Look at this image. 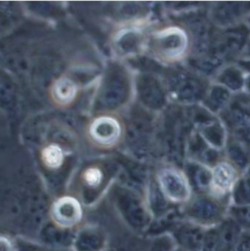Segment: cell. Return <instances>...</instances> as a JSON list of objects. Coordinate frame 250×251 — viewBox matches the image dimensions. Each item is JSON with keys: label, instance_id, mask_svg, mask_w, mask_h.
Instances as JSON below:
<instances>
[{"label": "cell", "instance_id": "27", "mask_svg": "<svg viewBox=\"0 0 250 251\" xmlns=\"http://www.w3.org/2000/svg\"><path fill=\"white\" fill-rule=\"evenodd\" d=\"M234 251H250V232L244 230Z\"/></svg>", "mask_w": 250, "mask_h": 251}, {"label": "cell", "instance_id": "22", "mask_svg": "<svg viewBox=\"0 0 250 251\" xmlns=\"http://www.w3.org/2000/svg\"><path fill=\"white\" fill-rule=\"evenodd\" d=\"M14 239L16 243L17 251H73L72 250H59V249L51 248L37 242L34 239H30L23 236H18V237H15Z\"/></svg>", "mask_w": 250, "mask_h": 251}, {"label": "cell", "instance_id": "6", "mask_svg": "<svg viewBox=\"0 0 250 251\" xmlns=\"http://www.w3.org/2000/svg\"><path fill=\"white\" fill-rule=\"evenodd\" d=\"M225 112L227 124L235 129L239 141L250 143V95L237 97Z\"/></svg>", "mask_w": 250, "mask_h": 251}, {"label": "cell", "instance_id": "3", "mask_svg": "<svg viewBox=\"0 0 250 251\" xmlns=\"http://www.w3.org/2000/svg\"><path fill=\"white\" fill-rule=\"evenodd\" d=\"M188 46L187 34L178 27H168L156 32L151 40L154 54L166 61L180 58Z\"/></svg>", "mask_w": 250, "mask_h": 251}, {"label": "cell", "instance_id": "14", "mask_svg": "<svg viewBox=\"0 0 250 251\" xmlns=\"http://www.w3.org/2000/svg\"><path fill=\"white\" fill-rule=\"evenodd\" d=\"M250 10V3L247 2H224L216 5L213 11L214 21L222 25L236 23Z\"/></svg>", "mask_w": 250, "mask_h": 251}, {"label": "cell", "instance_id": "18", "mask_svg": "<svg viewBox=\"0 0 250 251\" xmlns=\"http://www.w3.org/2000/svg\"><path fill=\"white\" fill-rule=\"evenodd\" d=\"M231 206L250 205V167H249L238 179L231 197Z\"/></svg>", "mask_w": 250, "mask_h": 251}, {"label": "cell", "instance_id": "26", "mask_svg": "<svg viewBox=\"0 0 250 251\" xmlns=\"http://www.w3.org/2000/svg\"><path fill=\"white\" fill-rule=\"evenodd\" d=\"M201 251H223L216 228H211L206 231Z\"/></svg>", "mask_w": 250, "mask_h": 251}, {"label": "cell", "instance_id": "9", "mask_svg": "<svg viewBox=\"0 0 250 251\" xmlns=\"http://www.w3.org/2000/svg\"><path fill=\"white\" fill-rule=\"evenodd\" d=\"M174 80L175 94L184 104H195L203 99L207 92L205 82L190 73H179Z\"/></svg>", "mask_w": 250, "mask_h": 251}, {"label": "cell", "instance_id": "5", "mask_svg": "<svg viewBox=\"0 0 250 251\" xmlns=\"http://www.w3.org/2000/svg\"><path fill=\"white\" fill-rule=\"evenodd\" d=\"M49 219L62 228L76 230L83 219L82 204L74 196L59 197L49 208Z\"/></svg>", "mask_w": 250, "mask_h": 251}, {"label": "cell", "instance_id": "10", "mask_svg": "<svg viewBox=\"0 0 250 251\" xmlns=\"http://www.w3.org/2000/svg\"><path fill=\"white\" fill-rule=\"evenodd\" d=\"M109 237L104 229L95 225L79 227L75 230L73 251H107Z\"/></svg>", "mask_w": 250, "mask_h": 251}, {"label": "cell", "instance_id": "7", "mask_svg": "<svg viewBox=\"0 0 250 251\" xmlns=\"http://www.w3.org/2000/svg\"><path fill=\"white\" fill-rule=\"evenodd\" d=\"M239 177L237 168L232 163H217L211 169L209 194L217 199L230 201L232 191Z\"/></svg>", "mask_w": 250, "mask_h": 251}, {"label": "cell", "instance_id": "15", "mask_svg": "<svg viewBox=\"0 0 250 251\" xmlns=\"http://www.w3.org/2000/svg\"><path fill=\"white\" fill-rule=\"evenodd\" d=\"M193 192L197 194H209L211 183V169L208 166L191 162L187 164L186 173Z\"/></svg>", "mask_w": 250, "mask_h": 251}, {"label": "cell", "instance_id": "29", "mask_svg": "<svg viewBox=\"0 0 250 251\" xmlns=\"http://www.w3.org/2000/svg\"><path fill=\"white\" fill-rule=\"evenodd\" d=\"M245 86L247 87L248 91L250 93V75H249V76H248V78L246 79V84H245Z\"/></svg>", "mask_w": 250, "mask_h": 251}, {"label": "cell", "instance_id": "23", "mask_svg": "<svg viewBox=\"0 0 250 251\" xmlns=\"http://www.w3.org/2000/svg\"><path fill=\"white\" fill-rule=\"evenodd\" d=\"M176 244L169 233H163L150 237L148 251H174Z\"/></svg>", "mask_w": 250, "mask_h": 251}, {"label": "cell", "instance_id": "21", "mask_svg": "<svg viewBox=\"0 0 250 251\" xmlns=\"http://www.w3.org/2000/svg\"><path fill=\"white\" fill-rule=\"evenodd\" d=\"M80 178L83 187L91 191H97L103 185L104 173L99 167L91 166L81 173Z\"/></svg>", "mask_w": 250, "mask_h": 251}, {"label": "cell", "instance_id": "24", "mask_svg": "<svg viewBox=\"0 0 250 251\" xmlns=\"http://www.w3.org/2000/svg\"><path fill=\"white\" fill-rule=\"evenodd\" d=\"M228 153L230 159L234 162L233 165L239 168L245 169L249 164V156L244 147L239 144V142H235L229 145Z\"/></svg>", "mask_w": 250, "mask_h": 251}, {"label": "cell", "instance_id": "4", "mask_svg": "<svg viewBox=\"0 0 250 251\" xmlns=\"http://www.w3.org/2000/svg\"><path fill=\"white\" fill-rule=\"evenodd\" d=\"M89 141L100 149H112L122 140L124 127L120 120L113 116H100L88 126Z\"/></svg>", "mask_w": 250, "mask_h": 251}, {"label": "cell", "instance_id": "19", "mask_svg": "<svg viewBox=\"0 0 250 251\" xmlns=\"http://www.w3.org/2000/svg\"><path fill=\"white\" fill-rule=\"evenodd\" d=\"M220 85L226 87L230 91H240L246 84V79L243 72L235 67H229L223 70L218 76Z\"/></svg>", "mask_w": 250, "mask_h": 251}, {"label": "cell", "instance_id": "28", "mask_svg": "<svg viewBox=\"0 0 250 251\" xmlns=\"http://www.w3.org/2000/svg\"><path fill=\"white\" fill-rule=\"evenodd\" d=\"M0 251H17L15 239L0 234Z\"/></svg>", "mask_w": 250, "mask_h": 251}, {"label": "cell", "instance_id": "16", "mask_svg": "<svg viewBox=\"0 0 250 251\" xmlns=\"http://www.w3.org/2000/svg\"><path fill=\"white\" fill-rule=\"evenodd\" d=\"M198 128L199 134L211 148L218 150L224 147L227 140L226 131L218 121L212 119L205 124L198 126Z\"/></svg>", "mask_w": 250, "mask_h": 251}, {"label": "cell", "instance_id": "1", "mask_svg": "<svg viewBox=\"0 0 250 251\" xmlns=\"http://www.w3.org/2000/svg\"><path fill=\"white\" fill-rule=\"evenodd\" d=\"M231 203L210 194H197L184 205V219L205 229L219 226L228 216Z\"/></svg>", "mask_w": 250, "mask_h": 251}, {"label": "cell", "instance_id": "2", "mask_svg": "<svg viewBox=\"0 0 250 251\" xmlns=\"http://www.w3.org/2000/svg\"><path fill=\"white\" fill-rule=\"evenodd\" d=\"M156 185L171 204L185 205L193 198V189L187 175L175 167L160 169Z\"/></svg>", "mask_w": 250, "mask_h": 251}, {"label": "cell", "instance_id": "25", "mask_svg": "<svg viewBox=\"0 0 250 251\" xmlns=\"http://www.w3.org/2000/svg\"><path fill=\"white\" fill-rule=\"evenodd\" d=\"M229 216L238 222L244 230L250 232V205L230 206Z\"/></svg>", "mask_w": 250, "mask_h": 251}, {"label": "cell", "instance_id": "12", "mask_svg": "<svg viewBox=\"0 0 250 251\" xmlns=\"http://www.w3.org/2000/svg\"><path fill=\"white\" fill-rule=\"evenodd\" d=\"M248 36L249 30L246 27H236L228 30L220 38L214 55L222 60L224 57L236 54L243 48Z\"/></svg>", "mask_w": 250, "mask_h": 251}, {"label": "cell", "instance_id": "20", "mask_svg": "<svg viewBox=\"0 0 250 251\" xmlns=\"http://www.w3.org/2000/svg\"><path fill=\"white\" fill-rule=\"evenodd\" d=\"M40 157L43 166L48 170L59 169L64 163L63 150L57 144H50L44 147Z\"/></svg>", "mask_w": 250, "mask_h": 251}, {"label": "cell", "instance_id": "17", "mask_svg": "<svg viewBox=\"0 0 250 251\" xmlns=\"http://www.w3.org/2000/svg\"><path fill=\"white\" fill-rule=\"evenodd\" d=\"M231 102V92L226 87L217 84L209 88L203 97V104L210 113H219Z\"/></svg>", "mask_w": 250, "mask_h": 251}, {"label": "cell", "instance_id": "13", "mask_svg": "<svg viewBox=\"0 0 250 251\" xmlns=\"http://www.w3.org/2000/svg\"><path fill=\"white\" fill-rule=\"evenodd\" d=\"M77 86L74 80L63 76L55 80L50 88L52 102L59 107L71 106L77 97Z\"/></svg>", "mask_w": 250, "mask_h": 251}, {"label": "cell", "instance_id": "30", "mask_svg": "<svg viewBox=\"0 0 250 251\" xmlns=\"http://www.w3.org/2000/svg\"><path fill=\"white\" fill-rule=\"evenodd\" d=\"M174 251H186L185 250H183V249H181V248H179V247H177L176 246V248H175V250Z\"/></svg>", "mask_w": 250, "mask_h": 251}, {"label": "cell", "instance_id": "11", "mask_svg": "<svg viewBox=\"0 0 250 251\" xmlns=\"http://www.w3.org/2000/svg\"><path fill=\"white\" fill-rule=\"evenodd\" d=\"M75 233V230L62 228L49 219L47 224L42 225L39 228L34 240L51 248L59 250H72Z\"/></svg>", "mask_w": 250, "mask_h": 251}, {"label": "cell", "instance_id": "8", "mask_svg": "<svg viewBox=\"0 0 250 251\" xmlns=\"http://www.w3.org/2000/svg\"><path fill=\"white\" fill-rule=\"evenodd\" d=\"M207 230L183 219L175 224L168 233L174 239L177 247L186 251H201Z\"/></svg>", "mask_w": 250, "mask_h": 251}]
</instances>
